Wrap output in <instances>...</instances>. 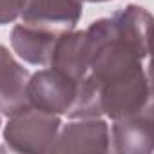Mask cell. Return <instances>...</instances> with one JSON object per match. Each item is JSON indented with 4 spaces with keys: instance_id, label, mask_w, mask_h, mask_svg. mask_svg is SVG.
<instances>
[{
    "instance_id": "1",
    "label": "cell",
    "mask_w": 154,
    "mask_h": 154,
    "mask_svg": "<svg viewBox=\"0 0 154 154\" xmlns=\"http://www.w3.org/2000/svg\"><path fill=\"white\" fill-rule=\"evenodd\" d=\"M58 131H60L58 114L27 107L9 116V122L4 129V140L17 152L40 154V152H51Z\"/></svg>"
},
{
    "instance_id": "2",
    "label": "cell",
    "mask_w": 154,
    "mask_h": 154,
    "mask_svg": "<svg viewBox=\"0 0 154 154\" xmlns=\"http://www.w3.org/2000/svg\"><path fill=\"white\" fill-rule=\"evenodd\" d=\"M76 84L78 82L71 80L53 67L42 69L27 80L26 93L29 107L51 114H65L74 100Z\"/></svg>"
},
{
    "instance_id": "3",
    "label": "cell",
    "mask_w": 154,
    "mask_h": 154,
    "mask_svg": "<svg viewBox=\"0 0 154 154\" xmlns=\"http://www.w3.org/2000/svg\"><path fill=\"white\" fill-rule=\"evenodd\" d=\"M84 0H26L20 18L58 35L72 31L82 18Z\"/></svg>"
},
{
    "instance_id": "4",
    "label": "cell",
    "mask_w": 154,
    "mask_h": 154,
    "mask_svg": "<svg viewBox=\"0 0 154 154\" xmlns=\"http://www.w3.org/2000/svg\"><path fill=\"white\" fill-rule=\"evenodd\" d=\"M109 150V127L100 118H80V122L67 123L51 147V152L87 154Z\"/></svg>"
},
{
    "instance_id": "5",
    "label": "cell",
    "mask_w": 154,
    "mask_h": 154,
    "mask_svg": "<svg viewBox=\"0 0 154 154\" xmlns=\"http://www.w3.org/2000/svg\"><path fill=\"white\" fill-rule=\"evenodd\" d=\"M27 80L29 72L4 45H0V114L9 118L29 107L26 93Z\"/></svg>"
},
{
    "instance_id": "6",
    "label": "cell",
    "mask_w": 154,
    "mask_h": 154,
    "mask_svg": "<svg viewBox=\"0 0 154 154\" xmlns=\"http://www.w3.org/2000/svg\"><path fill=\"white\" fill-rule=\"evenodd\" d=\"M112 140H114V150L120 154H150L152 107L114 120Z\"/></svg>"
},
{
    "instance_id": "7",
    "label": "cell",
    "mask_w": 154,
    "mask_h": 154,
    "mask_svg": "<svg viewBox=\"0 0 154 154\" xmlns=\"http://www.w3.org/2000/svg\"><path fill=\"white\" fill-rule=\"evenodd\" d=\"M49 67L60 71L71 80L80 82L87 74V38L85 31H69L62 35L51 53Z\"/></svg>"
},
{
    "instance_id": "8",
    "label": "cell",
    "mask_w": 154,
    "mask_h": 154,
    "mask_svg": "<svg viewBox=\"0 0 154 154\" xmlns=\"http://www.w3.org/2000/svg\"><path fill=\"white\" fill-rule=\"evenodd\" d=\"M60 36L62 35L51 29L20 22L11 31V45L15 53L26 62L35 65H47L53 47Z\"/></svg>"
},
{
    "instance_id": "9",
    "label": "cell",
    "mask_w": 154,
    "mask_h": 154,
    "mask_svg": "<svg viewBox=\"0 0 154 154\" xmlns=\"http://www.w3.org/2000/svg\"><path fill=\"white\" fill-rule=\"evenodd\" d=\"M26 0H0V26L15 22L24 8Z\"/></svg>"
},
{
    "instance_id": "10",
    "label": "cell",
    "mask_w": 154,
    "mask_h": 154,
    "mask_svg": "<svg viewBox=\"0 0 154 154\" xmlns=\"http://www.w3.org/2000/svg\"><path fill=\"white\" fill-rule=\"evenodd\" d=\"M87 2H105V0H87Z\"/></svg>"
}]
</instances>
